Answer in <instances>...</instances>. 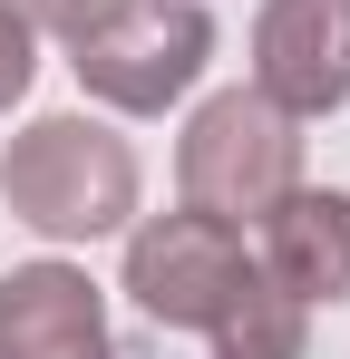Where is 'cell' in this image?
Wrapping results in <instances>:
<instances>
[{
	"label": "cell",
	"instance_id": "cell-1",
	"mask_svg": "<svg viewBox=\"0 0 350 359\" xmlns=\"http://www.w3.org/2000/svg\"><path fill=\"white\" fill-rule=\"evenodd\" d=\"M0 194L30 233L49 243H98L136 214V146L108 136L98 117H39L10 136L0 156Z\"/></svg>",
	"mask_w": 350,
	"mask_h": 359
},
{
	"label": "cell",
	"instance_id": "cell-2",
	"mask_svg": "<svg viewBox=\"0 0 350 359\" xmlns=\"http://www.w3.org/2000/svg\"><path fill=\"white\" fill-rule=\"evenodd\" d=\"M175 184H185V214H214L233 233H253L302 184V117H283L263 88L205 97L195 126H185V146H175Z\"/></svg>",
	"mask_w": 350,
	"mask_h": 359
},
{
	"label": "cell",
	"instance_id": "cell-3",
	"mask_svg": "<svg viewBox=\"0 0 350 359\" xmlns=\"http://www.w3.org/2000/svg\"><path fill=\"white\" fill-rule=\"evenodd\" d=\"M214 59V20H205V0H127L117 20H98L88 39H78V88L98 97V107H127V117H166L175 97L205 78Z\"/></svg>",
	"mask_w": 350,
	"mask_h": 359
},
{
	"label": "cell",
	"instance_id": "cell-4",
	"mask_svg": "<svg viewBox=\"0 0 350 359\" xmlns=\"http://www.w3.org/2000/svg\"><path fill=\"white\" fill-rule=\"evenodd\" d=\"M243 272H253V252L214 214H156L146 233L127 243V292L166 330H214V311L243 292Z\"/></svg>",
	"mask_w": 350,
	"mask_h": 359
},
{
	"label": "cell",
	"instance_id": "cell-5",
	"mask_svg": "<svg viewBox=\"0 0 350 359\" xmlns=\"http://www.w3.org/2000/svg\"><path fill=\"white\" fill-rule=\"evenodd\" d=\"M253 88L283 117H331L350 97V0H263Z\"/></svg>",
	"mask_w": 350,
	"mask_h": 359
},
{
	"label": "cell",
	"instance_id": "cell-6",
	"mask_svg": "<svg viewBox=\"0 0 350 359\" xmlns=\"http://www.w3.org/2000/svg\"><path fill=\"white\" fill-rule=\"evenodd\" d=\"M0 359H117L98 282L78 262H20V272H0Z\"/></svg>",
	"mask_w": 350,
	"mask_h": 359
},
{
	"label": "cell",
	"instance_id": "cell-7",
	"mask_svg": "<svg viewBox=\"0 0 350 359\" xmlns=\"http://www.w3.org/2000/svg\"><path fill=\"white\" fill-rule=\"evenodd\" d=\"M253 233H263V272H273L302 311H311V301H350V194L292 184Z\"/></svg>",
	"mask_w": 350,
	"mask_h": 359
},
{
	"label": "cell",
	"instance_id": "cell-8",
	"mask_svg": "<svg viewBox=\"0 0 350 359\" xmlns=\"http://www.w3.org/2000/svg\"><path fill=\"white\" fill-rule=\"evenodd\" d=\"M205 340H214V359H302L311 320H302V301L253 262V272H243V292L214 311V330H205Z\"/></svg>",
	"mask_w": 350,
	"mask_h": 359
},
{
	"label": "cell",
	"instance_id": "cell-9",
	"mask_svg": "<svg viewBox=\"0 0 350 359\" xmlns=\"http://www.w3.org/2000/svg\"><path fill=\"white\" fill-rule=\"evenodd\" d=\"M30 78H39V29H30V20L0 0V117L30 97Z\"/></svg>",
	"mask_w": 350,
	"mask_h": 359
},
{
	"label": "cell",
	"instance_id": "cell-10",
	"mask_svg": "<svg viewBox=\"0 0 350 359\" xmlns=\"http://www.w3.org/2000/svg\"><path fill=\"white\" fill-rule=\"evenodd\" d=\"M10 10H20L30 29H58V39L78 49V39H88L98 20H117V10H127V0H10Z\"/></svg>",
	"mask_w": 350,
	"mask_h": 359
}]
</instances>
